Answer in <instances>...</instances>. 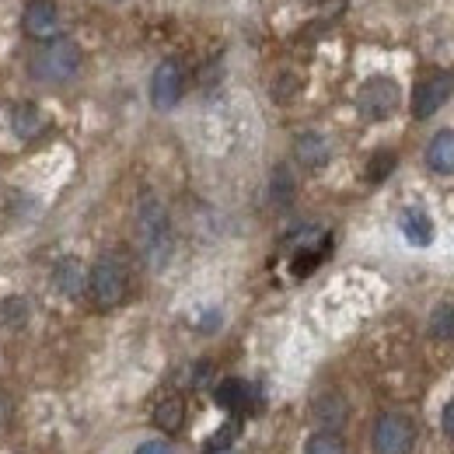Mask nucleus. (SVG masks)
Listing matches in <instances>:
<instances>
[{"label":"nucleus","mask_w":454,"mask_h":454,"mask_svg":"<svg viewBox=\"0 0 454 454\" xmlns=\"http://www.w3.org/2000/svg\"><path fill=\"white\" fill-rule=\"evenodd\" d=\"M137 241H140V252H144V259H147L151 270H165L168 266L171 259L168 210L151 192H144L140 196V207H137Z\"/></svg>","instance_id":"f257e3e1"},{"label":"nucleus","mask_w":454,"mask_h":454,"mask_svg":"<svg viewBox=\"0 0 454 454\" xmlns=\"http://www.w3.org/2000/svg\"><path fill=\"white\" fill-rule=\"evenodd\" d=\"M81 63H84L81 46L74 39H67V35H53L32 53L28 74L35 81H43V84H67V81H74L81 74Z\"/></svg>","instance_id":"f03ea898"},{"label":"nucleus","mask_w":454,"mask_h":454,"mask_svg":"<svg viewBox=\"0 0 454 454\" xmlns=\"http://www.w3.org/2000/svg\"><path fill=\"white\" fill-rule=\"evenodd\" d=\"M129 290V277L119 259H98L88 273V294L95 308H115Z\"/></svg>","instance_id":"7ed1b4c3"},{"label":"nucleus","mask_w":454,"mask_h":454,"mask_svg":"<svg viewBox=\"0 0 454 454\" xmlns=\"http://www.w3.org/2000/svg\"><path fill=\"white\" fill-rule=\"evenodd\" d=\"M398 102H402V91L392 77H371L356 91V109L367 122H381V119L395 115Z\"/></svg>","instance_id":"20e7f679"},{"label":"nucleus","mask_w":454,"mask_h":454,"mask_svg":"<svg viewBox=\"0 0 454 454\" xmlns=\"http://www.w3.org/2000/svg\"><path fill=\"white\" fill-rule=\"evenodd\" d=\"M416 444V427L409 416L402 412H385L378 416L374 430H371V448L374 454H409Z\"/></svg>","instance_id":"39448f33"},{"label":"nucleus","mask_w":454,"mask_h":454,"mask_svg":"<svg viewBox=\"0 0 454 454\" xmlns=\"http://www.w3.org/2000/svg\"><path fill=\"white\" fill-rule=\"evenodd\" d=\"M182 88H185V74H182V67H178L175 59L158 63V70H154V77H151V106L161 109V113H168V109L178 106Z\"/></svg>","instance_id":"423d86ee"},{"label":"nucleus","mask_w":454,"mask_h":454,"mask_svg":"<svg viewBox=\"0 0 454 454\" xmlns=\"http://www.w3.org/2000/svg\"><path fill=\"white\" fill-rule=\"evenodd\" d=\"M451 95H454V74H434V77L419 81L416 91H412V115L416 119H430Z\"/></svg>","instance_id":"0eeeda50"},{"label":"nucleus","mask_w":454,"mask_h":454,"mask_svg":"<svg viewBox=\"0 0 454 454\" xmlns=\"http://www.w3.org/2000/svg\"><path fill=\"white\" fill-rule=\"evenodd\" d=\"M57 21H59L57 0H28V7L21 14V28L32 39H53Z\"/></svg>","instance_id":"6e6552de"},{"label":"nucleus","mask_w":454,"mask_h":454,"mask_svg":"<svg viewBox=\"0 0 454 454\" xmlns=\"http://www.w3.org/2000/svg\"><path fill=\"white\" fill-rule=\"evenodd\" d=\"M294 154H297V161L304 168H322L333 158V147H329V140L322 133H301L294 140Z\"/></svg>","instance_id":"1a4fd4ad"},{"label":"nucleus","mask_w":454,"mask_h":454,"mask_svg":"<svg viewBox=\"0 0 454 454\" xmlns=\"http://www.w3.org/2000/svg\"><path fill=\"white\" fill-rule=\"evenodd\" d=\"M398 227H402L405 241H409V245H416V248H427V245L434 241V221H430V217H427V210H419V207L402 210Z\"/></svg>","instance_id":"9d476101"},{"label":"nucleus","mask_w":454,"mask_h":454,"mask_svg":"<svg viewBox=\"0 0 454 454\" xmlns=\"http://www.w3.org/2000/svg\"><path fill=\"white\" fill-rule=\"evenodd\" d=\"M427 165L437 175H454V129H441L427 144Z\"/></svg>","instance_id":"9b49d317"},{"label":"nucleus","mask_w":454,"mask_h":454,"mask_svg":"<svg viewBox=\"0 0 454 454\" xmlns=\"http://www.w3.org/2000/svg\"><path fill=\"white\" fill-rule=\"evenodd\" d=\"M53 284H57L63 297H77L81 290H88V273L81 270L77 259H63L57 266V273H53Z\"/></svg>","instance_id":"f8f14e48"},{"label":"nucleus","mask_w":454,"mask_h":454,"mask_svg":"<svg viewBox=\"0 0 454 454\" xmlns=\"http://www.w3.org/2000/svg\"><path fill=\"white\" fill-rule=\"evenodd\" d=\"M315 419L322 423V430L336 434L342 423H346V402L340 395H322L315 402Z\"/></svg>","instance_id":"ddd939ff"},{"label":"nucleus","mask_w":454,"mask_h":454,"mask_svg":"<svg viewBox=\"0 0 454 454\" xmlns=\"http://www.w3.org/2000/svg\"><path fill=\"white\" fill-rule=\"evenodd\" d=\"M182 419H185V402H182L178 395L158 402V409H154V427H158V430L175 434V430L182 427Z\"/></svg>","instance_id":"4468645a"},{"label":"nucleus","mask_w":454,"mask_h":454,"mask_svg":"<svg viewBox=\"0 0 454 454\" xmlns=\"http://www.w3.org/2000/svg\"><path fill=\"white\" fill-rule=\"evenodd\" d=\"M248 398H252V392H248V385L241 381V378H227V381H221L217 385V405L221 409H245L248 405Z\"/></svg>","instance_id":"2eb2a0df"},{"label":"nucleus","mask_w":454,"mask_h":454,"mask_svg":"<svg viewBox=\"0 0 454 454\" xmlns=\"http://www.w3.org/2000/svg\"><path fill=\"white\" fill-rule=\"evenodd\" d=\"M11 129L21 137V140H32L39 129H43V115L35 106H14L11 113Z\"/></svg>","instance_id":"dca6fc26"},{"label":"nucleus","mask_w":454,"mask_h":454,"mask_svg":"<svg viewBox=\"0 0 454 454\" xmlns=\"http://www.w3.org/2000/svg\"><path fill=\"white\" fill-rule=\"evenodd\" d=\"M294 192H297V185H294V175H290V168H286V165H280V168L273 171V185H270V196H273V203H277V207H286V203L294 200Z\"/></svg>","instance_id":"f3484780"},{"label":"nucleus","mask_w":454,"mask_h":454,"mask_svg":"<svg viewBox=\"0 0 454 454\" xmlns=\"http://www.w3.org/2000/svg\"><path fill=\"white\" fill-rule=\"evenodd\" d=\"M304 454H346V444H342L340 434H329V430H318L308 444H304Z\"/></svg>","instance_id":"a211bd4d"},{"label":"nucleus","mask_w":454,"mask_h":454,"mask_svg":"<svg viewBox=\"0 0 454 454\" xmlns=\"http://www.w3.org/2000/svg\"><path fill=\"white\" fill-rule=\"evenodd\" d=\"M430 336H434V340H444V342L454 340V308L451 304H444V308L434 311V318H430Z\"/></svg>","instance_id":"6ab92c4d"},{"label":"nucleus","mask_w":454,"mask_h":454,"mask_svg":"<svg viewBox=\"0 0 454 454\" xmlns=\"http://www.w3.org/2000/svg\"><path fill=\"white\" fill-rule=\"evenodd\" d=\"M392 168H395V154H392V151H378L374 161H371V168H367V178H371V182H381Z\"/></svg>","instance_id":"aec40b11"},{"label":"nucleus","mask_w":454,"mask_h":454,"mask_svg":"<svg viewBox=\"0 0 454 454\" xmlns=\"http://www.w3.org/2000/svg\"><path fill=\"white\" fill-rule=\"evenodd\" d=\"M137 454H175V451H171L165 441H147V444L137 448Z\"/></svg>","instance_id":"412c9836"},{"label":"nucleus","mask_w":454,"mask_h":454,"mask_svg":"<svg viewBox=\"0 0 454 454\" xmlns=\"http://www.w3.org/2000/svg\"><path fill=\"white\" fill-rule=\"evenodd\" d=\"M441 423H444V434L448 437H454V398L444 405V416H441Z\"/></svg>","instance_id":"4be33fe9"},{"label":"nucleus","mask_w":454,"mask_h":454,"mask_svg":"<svg viewBox=\"0 0 454 454\" xmlns=\"http://www.w3.org/2000/svg\"><path fill=\"white\" fill-rule=\"evenodd\" d=\"M221 454H231V451H221Z\"/></svg>","instance_id":"5701e85b"}]
</instances>
